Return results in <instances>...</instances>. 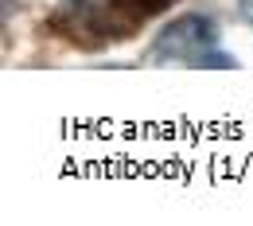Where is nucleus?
Returning a JSON list of instances; mask_svg holds the SVG:
<instances>
[{
  "instance_id": "7ed1b4c3",
  "label": "nucleus",
  "mask_w": 253,
  "mask_h": 226,
  "mask_svg": "<svg viewBox=\"0 0 253 226\" xmlns=\"http://www.w3.org/2000/svg\"><path fill=\"white\" fill-rule=\"evenodd\" d=\"M238 12H242V16L253 24V0H238Z\"/></svg>"
},
{
  "instance_id": "f03ea898",
  "label": "nucleus",
  "mask_w": 253,
  "mask_h": 226,
  "mask_svg": "<svg viewBox=\"0 0 253 226\" xmlns=\"http://www.w3.org/2000/svg\"><path fill=\"white\" fill-rule=\"evenodd\" d=\"M211 51H218V24H214L211 16L191 12V16L171 20V24L156 35V43H152V51H148V63H156V66H164V63L203 66Z\"/></svg>"
},
{
  "instance_id": "f257e3e1",
  "label": "nucleus",
  "mask_w": 253,
  "mask_h": 226,
  "mask_svg": "<svg viewBox=\"0 0 253 226\" xmlns=\"http://www.w3.org/2000/svg\"><path fill=\"white\" fill-rule=\"evenodd\" d=\"M168 4L171 0H63V8L55 12V28H63V35L82 47H101L132 35Z\"/></svg>"
}]
</instances>
